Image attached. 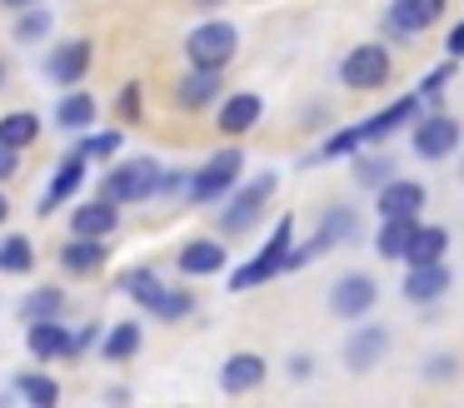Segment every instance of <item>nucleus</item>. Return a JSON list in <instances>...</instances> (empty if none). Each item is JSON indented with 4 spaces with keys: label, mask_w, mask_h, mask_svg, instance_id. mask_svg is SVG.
Returning <instances> with one entry per match:
<instances>
[{
    "label": "nucleus",
    "mask_w": 464,
    "mask_h": 408,
    "mask_svg": "<svg viewBox=\"0 0 464 408\" xmlns=\"http://www.w3.org/2000/svg\"><path fill=\"white\" fill-rule=\"evenodd\" d=\"M115 294L135 299V304L145 308V314L165 318V324H175V318H190L195 314V294L190 289H170L155 269H125L121 279H115Z\"/></svg>",
    "instance_id": "obj_1"
},
{
    "label": "nucleus",
    "mask_w": 464,
    "mask_h": 408,
    "mask_svg": "<svg viewBox=\"0 0 464 408\" xmlns=\"http://www.w3.org/2000/svg\"><path fill=\"white\" fill-rule=\"evenodd\" d=\"M295 249V214H280V224H275V234L265 239V249L250 259V264H240L230 274V294H250V289L270 284V279L285 274V254Z\"/></svg>",
    "instance_id": "obj_2"
},
{
    "label": "nucleus",
    "mask_w": 464,
    "mask_h": 408,
    "mask_svg": "<svg viewBox=\"0 0 464 408\" xmlns=\"http://www.w3.org/2000/svg\"><path fill=\"white\" fill-rule=\"evenodd\" d=\"M240 169H245V155L235 145L215 149L210 159H205L200 169H190V179H185V195H190V204H220L225 195H230L235 185H240Z\"/></svg>",
    "instance_id": "obj_3"
},
{
    "label": "nucleus",
    "mask_w": 464,
    "mask_h": 408,
    "mask_svg": "<svg viewBox=\"0 0 464 408\" xmlns=\"http://www.w3.org/2000/svg\"><path fill=\"white\" fill-rule=\"evenodd\" d=\"M235 55H240V30H235V20H225V15H205L200 25L185 35V60H190V65L225 70Z\"/></svg>",
    "instance_id": "obj_4"
},
{
    "label": "nucleus",
    "mask_w": 464,
    "mask_h": 408,
    "mask_svg": "<svg viewBox=\"0 0 464 408\" xmlns=\"http://www.w3.org/2000/svg\"><path fill=\"white\" fill-rule=\"evenodd\" d=\"M390 75H394V60H390V50H384L380 40H364V45L344 50V60H340V85L354 90V95L384 90Z\"/></svg>",
    "instance_id": "obj_5"
},
{
    "label": "nucleus",
    "mask_w": 464,
    "mask_h": 408,
    "mask_svg": "<svg viewBox=\"0 0 464 408\" xmlns=\"http://www.w3.org/2000/svg\"><path fill=\"white\" fill-rule=\"evenodd\" d=\"M155 175H160V165H155L150 155H130L121 159L115 169H105L101 179V195L111 199V204H145V199L155 195Z\"/></svg>",
    "instance_id": "obj_6"
},
{
    "label": "nucleus",
    "mask_w": 464,
    "mask_h": 408,
    "mask_svg": "<svg viewBox=\"0 0 464 408\" xmlns=\"http://www.w3.org/2000/svg\"><path fill=\"white\" fill-rule=\"evenodd\" d=\"M410 145L420 159H450V155H459V145H464V125L454 115H444V109H434V115L420 109L414 125H410Z\"/></svg>",
    "instance_id": "obj_7"
},
{
    "label": "nucleus",
    "mask_w": 464,
    "mask_h": 408,
    "mask_svg": "<svg viewBox=\"0 0 464 408\" xmlns=\"http://www.w3.org/2000/svg\"><path fill=\"white\" fill-rule=\"evenodd\" d=\"M270 195H275V175H255L250 185H240L230 195V204L215 214L220 234H250V229L260 224V209L270 204Z\"/></svg>",
    "instance_id": "obj_8"
},
{
    "label": "nucleus",
    "mask_w": 464,
    "mask_h": 408,
    "mask_svg": "<svg viewBox=\"0 0 464 408\" xmlns=\"http://www.w3.org/2000/svg\"><path fill=\"white\" fill-rule=\"evenodd\" d=\"M354 324H360V318H354ZM390 344H394L390 324H360V328H350V338H344L340 358H344V368H350V374H370V368L384 364Z\"/></svg>",
    "instance_id": "obj_9"
},
{
    "label": "nucleus",
    "mask_w": 464,
    "mask_h": 408,
    "mask_svg": "<svg viewBox=\"0 0 464 408\" xmlns=\"http://www.w3.org/2000/svg\"><path fill=\"white\" fill-rule=\"evenodd\" d=\"M374 304H380V284L370 274H360V269H350V274H340L330 284V314L334 318H370Z\"/></svg>",
    "instance_id": "obj_10"
},
{
    "label": "nucleus",
    "mask_w": 464,
    "mask_h": 408,
    "mask_svg": "<svg viewBox=\"0 0 464 408\" xmlns=\"http://www.w3.org/2000/svg\"><path fill=\"white\" fill-rule=\"evenodd\" d=\"M265 119V100L260 90H235V95H220L215 100V129H220L225 139H240L250 135L255 125Z\"/></svg>",
    "instance_id": "obj_11"
},
{
    "label": "nucleus",
    "mask_w": 464,
    "mask_h": 408,
    "mask_svg": "<svg viewBox=\"0 0 464 408\" xmlns=\"http://www.w3.org/2000/svg\"><path fill=\"white\" fill-rule=\"evenodd\" d=\"M220 95H225V70L190 65L180 80H175V105H180V109H190V115H200V109H210Z\"/></svg>",
    "instance_id": "obj_12"
},
{
    "label": "nucleus",
    "mask_w": 464,
    "mask_h": 408,
    "mask_svg": "<svg viewBox=\"0 0 464 408\" xmlns=\"http://www.w3.org/2000/svg\"><path fill=\"white\" fill-rule=\"evenodd\" d=\"M91 65H95V45L91 40H61V45L45 55V75L55 80V85H81L85 75H91Z\"/></svg>",
    "instance_id": "obj_13"
},
{
    "label": "nucleus",
    "mask_w": 464,
    "mask_h": 408,
    "mask_svg": "<svg viewBox=\"0 0 464 408\" xmlns=\"http://www.w3.org/2000/svg\"><path fill=\"white\" fill-rule=\"evenodd\" d=\"M85 175H91V159H85V155H65L61 165H55V175H51V185H45L41 209H35V214H41V219H51L55 209H61L65 199H71L75 189L85 185Z\"/></svg>",
    "instance_id": "obj_14"
},
{
    "label": "nucleus",
    "mask_w": 464,
    "mask_h": 408,
    "mask_svg": "<svg viewBox=\"0 0 464 408\" xmlns=\"http://www.w3.org/2000/svg\"><path fill=\"white\" fill-rule=\"evenodd\" d=\"M105 264H111V244H105V239L71 234V239L61 244V269H65L71 279H95Z\"/></svg>",
    "instance_id": "obj_15"
},
{
    "label": "nucleus",
    "mask_w": 464,
    "mask_h": 408,
    "mask_svg": "<svg viewBox=\"0 0 464 408\" xmlns=\"http://www.w3.org/2000/svg\"><path fill=\"white\" fill-rule=\"evenodd\" d=\"M454 284V269L444 264V259H434V264H410V274H404V299L410 304H440L444 294H450Z\"/></svg>",
    "instance_id": "obj_16"
},
{
    "label": "nucleus",
    "mask_w": 464,
    "mask_h": 408,
    "mask_svg": "<svg viewBox=\"0 0 464 408\" xmlns=\"http://www.w3.org/2000/svg\"><path fill=\"white\" fill-rule=\"evenodd\" d=\"M444 20V0H390V35L414 40L420 30Z\"/></svg>",
    "instance_id": "obj_17"
},
{
    "label": "nucleus",
    "mask_w": 464,
    "mask_h": 408,
    "mask_svg": "<svg viewBox=\"0 0 464 408\" xmlns=\"http://www.w3.org/2000/svg\"><path fill=\"white\" fill-rule=\"evenodd\" d=\"M25 348H31L35 364L71 358V328H65L61 318H31V324H25Z\"/></svg>",
    "instance_id": "obj_18"
},
{
    "label": "nucleus",
    "mask_w": 464,
    "mask_h": 408,
    "mask_svg": "<svg viewBox=\"0 0 464 408\" xmlns=\"http://www.w3.org/2000/svg\"><path fill=\"white\" fill-rule=\"evenodd\" d=\"M424 209V185L420 179H404V175H390L380 189H374V214L390 219V214H420Z\"/></svg>",
    "instance_id": "obj_19"
},
{
    "label": "nucleus",
    "mask_w": 464,
    "mask_h": 408,
    "mask_svg": "<svg viewBox=\"0 0 464 408\" xmlns=\"http://www.w3.org/2000/svg\"><path fill=\"white\" fill-rule=\"evenodd\" d=\"M121 229V204L111 199H85V204L71 209V234H85V239H111Z\"/></svg>",
    "instance_id": "obj_20"
},
{
    "label": "nucleus",
    "mask_w": 464,
    "mask_h": 408,
    "mask_svg": "<svg viewBox=\"0 0 464 408\" xmlns=\"http://www.w3.org/2000/svg\"><path fill=\"white\" fill-rule=\"evenodd\" d=\"M265 374H270L265 354L240 348V354H230V358L220 364V388H225V394H255V388L265 384Z\"/></svg>",
    "instance_id": "obj_21"
},
{
    "label": "nucleus",
    "mask_w": 464,
    "mask_h": 408,
    "mask_svg": "<svg viewBox=\"0 0 464 408\" xmlns=\"http://www.w3.org/2000/svg\"><path fill=\"white\" fill-rule=\"evenodd\" d=\"M420 109H424L420 95H400V100H390L384 109H374L370 119H360V125H364V135H370V145H380V139H390L394 129H410Z\"/></svg>",
    "instance_id": "obj_22"
},
{
    "label": "nucleus",
    "mask_w": 464,
    "mask_h": 408,
    "mask_svg": "<svg viewBox=\"0 0 464 408\" xmlns=\"http://www.w3.org/2000/svg\"><path fill=\"white\" fill-rule=\"evenodd\" d=\"M225 244L220 239H190V244L175 254V269H180L185 279H210V274H220L225 269Z\"/></svg>",
    "instance_id": "obj_23"
},
{
    "label": "nucleus",
    "mask_w": 464,
    "mask_h": 408,
    "mask_svg": "<svg viewBox=\"0 0 464 408\" xmlns=\"http://www.w3.org/2000/svg\"><path fill=\"white\" fill-rule=\"evenodd\" d=\"M140 344H145V328L135 324V318H125V324H105L101 328V354L111 358V364H130L135 354H140Z\"/></svg>",
    "instance_id": "obj_24"
},
{
    "label": "nucleus",
    "mask_w": 464,
    "mask_h": 408,
    "mask_svg": "<svg viewBox=\"0 0 464 408\" xmlns=\"http://www.w3.org/2000/svg\"><path fill=\"white\" fill-rule=\"evenodd\" d=\"M95 115H101V105H95L91 90H65L61 100H55V125L61 129H95Z\"/></svg>",
    "instance_id": "obj_25"
},
{
    "label": "nucleus",
    "mask_w": 464,
    "mask_h": 408,
    "mask_svg": "<svg viewBox=\"0 0 464 408\" xmlns=\"http://www.w3.org/2000/svg\"><path fill=\"white\" fill-rule=\"evenodd\" d=\"M444 249H450V229L444 224H414L400 259L404 264H434V259H444Z\"/></svg>",
    "instance_id": "obj_26"
},
{
    "label": "nucleus",
    "mask_w": 464,
    "mask_h": 408,
    "mask_svg": "<svg viewBox=\"0 0 464 408\" xmlns=\"http://www.w3.org/2000/svg\"><path fill=\"white\" fill-rule=\"evenodd\" d=\"M360 229V219H354V209H344V204H334V209H324V219H320V229H314V239H310V249L314 254H324V249H340L344 239Z\"/></svg>",
    "instance_id": "obj_27"
},
{
    "label": "nucleus",
    "mask_w": 464,
    "mask_h": 408,
    "mask_svg": "<svg viewBox=\"0 0 464 408\" xmlns=\"http://www.w3.org/2000/svg\"><path fill=\"white\" fill-rule=\"evenodd\" d=\"M35 139H41V115H35V109H5V115H0V145L31 149Z\"/></svg>",
    "instance_id": "obj_28"
},
{
    "label": "nucleus",
    "mask_w": 464,
    "mask_h": 408,
    "mask_svg": "<svg viewBox=\"0 0 464 408\" xmlns=\"http://www.w3.org/2000/svg\"><path fill=\"white\" fill-rule=\"evenodd\" d=\"M414 224H420V214H390L380 219V234H374V249H380V259H400L404 244H410Z\"/></svg>",
    "instance_id": "obj_29"
},
{
    "label": "nucleus",
    "mask_w": 464,
    "mask_h": 408,
    "mask_svg": "<svg viewBox=\"0 0 464 408\" xmlns=\"http://www.w3.org/2000/svg\"><path fill=\"white\" fill-rule=\"evenodd\" d=\"M15 394H21L25 403H35V408H55V403H61V384H55L51 374H35V368L15 374Z\"/></svg>",
    "instance_id": "obj_30"
},
{
    "label": "nucleus",
    "mask_w": 464,
    "mask_h": 408,
    "mask_svg": "<svg viewBox=\"0 0 464 408\" xmlns=\"http://www.w3.org/2000/svg\"><path fill=\"white\" fill-rule=\"evenodd\" d=\"M35 269V244L25 234H11V239H0V274H31Z\"/></svg>",
    "instance_id": "obj_31"
},
{
    "label": "nucleus",
    "mask_w": 464,
    "mask_h": 408,
    "mask_svg": "<svg viewBox=\"0 0 464 408\" xmlns=\"http://www.w3.org/2000/svg\"><path fill=\"white\" fill-rule=\"evenodd\" d=\"M51 25H55V10H41V0H35V5H25L21 15H15V40H21V45H35V40L51 35Z\"/></svg>",
    "instance_id": "obj_32"
},
{
    "label": "nucleus",
    "mask_w": 464,
    "mask_h": 408,
    "mask_svg": "<svg viewBox=\"0 0 464 408\" xmlns=\"http://www.w3.org/2000/svg\"><path fill=\"white\" fill-rule=\"evenodd\" d=\"M65 308V289H31V294L21 299V318L31 324V318H61Z\"/></svg>",
    "instance_id": "obj_33"
},
{
    "label": "nucleus",
    "mask_w": 464,
    "mask_h": 408,
    "mask_svg": "<svg viewBox=\"0 0 464 408\" xmlns=\"http://www.w3.org/2000/svg\"><path fill=\"white\" fill-rule=\"evenodd\" d=\"M370 145V135H364V125L354 119V125H344L340 135H330L320 145V159H344V155H354V149H364Z\"/></svg>",
    "instance_id": "obj_34"
},
{
    "label": "nucleus",
    "mask_w": 464,
    "mask_h": 408,
    "mask_svg": "<svg viewBox=\"0 0 464 408\" xmlns=\"http://www.w3.org/2000/svg\"><path fill=\"white\" fill-rule=\"evenodd\" d=\"M390 175H394V159H384V155H360V149H354V185L380 189Z\"/></svg>",
    "instance_id": "obj_35"
},
{
    "label": "nucleus",
    "mask_w": 464,
    "mask_h": 408,
    "mask_svg": "<svg viewBox=\"0 0 464 408\" xmlns=\"http://www.w3.org/2000/svg\"><path fill=\"white\" fill-rule=\"evenodd\" d=\"M454 70H459V60H440V65L420 80V90H414V95H420V105H440V95H444V85L454 80Z\"/></svg>",
    "instance_id": "obj_36"
},
{
    "label": "nucleus",
    "mask_w": 464,
    "mask_h": 408,
    "mask_svg": "<svg viewBox=\"0 0 464 408\" xmlns=\"http://www.w3.org/2000/svg\"><path fill=\"white\" fill-rule=\"evenodd\" d=\"M121 145H125V135H121V129H105V135H81L75 155H85V159H111Z\"/></svg>",
    "instance_id": "obj_37"
},
{
    "label": "nucleus",
    "mask_w": 464,
    "mask_h": 408,
    "mask_svg": "<svg viewBox=\"0 0 464 408\" xmlns=\"http://www.w3.org/2000/svg\"><path fill=\"white\" fill-rule=\"evenodd\" d=\"M145 109V90L140 80H130V85H121V95H115V115H121V125H135Z\"/></svg>",
    "instance_id": "obj_38"
},
{
    "label": "nucleus",
    "mask_w": 464,
    "mask_h": 408,
    "mask_svg": "<svg viewBox=\"0 0 464 408\" xmlns=\"http://www.w3.org/2000/svg\"><path fill=\"white\" fill-rule=\"evenodd\" d=\"M185 179H190V169H160V175H155V195H150V199H175V195H185Z\"/></svg>",
    "instance_id": "obj_39"
},
{
    "label": "nucleus",
    "mask_w": 464,
    "mask_h": 408,
    "mask_svg": "<svg viewBox=\"0 0 464 408\" xmlns=\"http://www.w3.org/2000/svg\"><path fill=\"white\" fill-rule=\"evenodd\" d=\"M459 374V358L454 354H434L430 364H424V378H434V384H440V378H454Z\"/></svg>",
    "instance_id": "obj_40"
},
{
    "label": "nucleus",
    "mask_w": 464,
    "mask_h": 408,
    "mask_svg": "<svg viewBox=\"0 0 464 408\" xmlns=\"http://www.w3.org/2000/svg\"><path fill=\"white\" fill-rule=\"evenodd\" d=\"M15 175H21V149L0 145V185H11Z\"/></svg>",
    "instance_id": "obj_41"
},
{
    "label": "nucleus",
    "mask_w": 464,
    "mask_h": 408,
    "mask_svg": "<svg viewBox=\"0 0 464 408\" xmlns=\"http://www.w3.org/2000/svg\"><path fill=\"white\" fill-rule=\"evenodd\" d=\"M444 50H450V60H464V20H459V25H450V40H444Z\"/></svg>",
    "instance_id": "obj_42"
},
{
    "label": "nucleus",
    "mask_w": 464,
    "mask_h": 408,
    "mask_svg": "<svg viewBox=\"0 0 464 408\" xmlns=\"http://www.w3.org/2000/svg\"><path fill=\"white\" fill-rule=\"evenodd\" d=\"M310 368H314L310 354H295V358H290V374H295V378H310Z\"/></svg>",
    "instance_id": "obj_43"
},
{
    "label": "nucleus",
    "mask_w": 464,
    "mask_h": 408,
    "mask_svg": "<svg viewBox=\"0 0 464 408\" xmlns=\"http://www.w3.org/2000/svg\"><path fill=\"white\" fill-rule=\"evenodd\" d=\"M5 219H11V195L0 189V224H5Z\"/></svg>",
    "instance_id": "obj_44"
},
{
    "label": "nucleus",
    "mask_w": 464,
    "mask_h": 408,
    "mask_svg": "<svg viewBox=\"0 0 464 408\" xmlns=\"http://www.w3.org/2000/svg\"><path fill=\"white\" fill-rule=\"evenodd\" d=\"M5 10H25V5H35V0H0Z\"/></svg>",
    "instance_id": "obj_45"
},
{
    "label": "nucleus",
    "mask_w": 464,
    "mask_h": 408,
    "mask_svg": "<svg viewBox=\"0 0 464 408\" xmlns=\"http://www.w3.org/2000/svg\"><path fill=\"white\" fill-rule=\"evenodd\" d=\"M225 0H195V10H220Z\"/></svg>",
    "instance_id": "obj_46"
},
{
    "label": "nucleus",
    "mask_w": 464,
    "mask_h": 408,
    "mask_svg": "<svg viewBox=\"0 0 464 408\" xmlns=\"http://www.w3.org/2000/svg\"><path fill=\"white\" fill-rule=\"evenodd\" d=\"M0 90H5V60H0Z\"/></svg>",
    "instance_id": "obj_47"
},
{
    "label": "nucleus",
    "mask_w": 464,
    "mask_h": 408,
    "mask_svg": "<svg viewBox=\"0 0 464 408\" xmlns=\"http://www.w3.org/2000/svg\"><path fill=\"white\" fill-rule=\"evenodd\" d=\"M459 175H464V169H459Z\"/></svg>",
    "instance_id": "obj_48"
}]
</instances>
